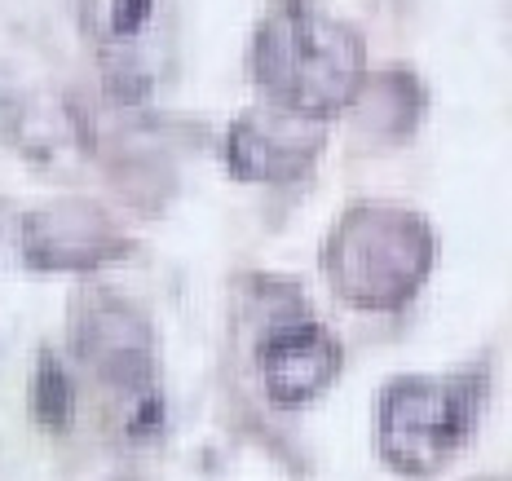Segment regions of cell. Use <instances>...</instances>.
Masks as SVG:
<instances>
[{
	"label": "cell",
	"mask_w": 512,
	"mask_h": 481,
	"mask_svg": "<svg viewBox=\"0 0 512 481\" xmlns=\"http://www.w3.org/2000/svg\"><path fill=\"white\" fill-rule=\"evenodd\" d=\"M248 62L265 98L314 120L349 111L367 84L358 31L309 0H279L256 23Z\"/></svg>",
	"instance_id": "obj_1"
},
{
	"label": "cell",
	"mask_w": 512,
	"mask_h": 481,
	"mask_svg": "<svg viewBox=\"0 0 512 481\" xmlns=\"http://www.w3.org/2000/svg\"><path fill=\"white\" fill-rule=\"evenodd\" d=\"M437 239L420 212L402 203H354L332 226L323 274L340 301L358 309H402L424 287Z\"/></svg>",
	"instance_id": "obj_2"
},
{
	"label": "cell",
	"mask_w": 512,
	"mask_h": 481,
	"mask_svg": "<svg viewBox=\"0 0 512 481\" xmlns=\"http://www.w3.org/2000/svg\"><path fill=\"white\" fill-rule=\"evenodd\" d=\"M486 402V376H402L380 393L376 442L393 473L429 477L468 442Z\"/></svg>",
	"instance_id": "obj_3"
},
{
	"label": "cell",
	"mask_w": 512,
	"mask_h": 481,
	"mask_svg": "<svg viewBox=\"0 0 512 481\" xmlns=\"http://www.w3.org/2000/svg\"><path fill=\"white\" fill-rule=\"evenodd\" d=\"M76 18L106 93L151 106L177 62V0H76Z\"/></svg>",
	"instance_id": "obj_4"
},
{
	"label": "cell",
	"mask_w": 512,
	"mask_h": 481,
	"mask_svg": "<svg viewBox=\"0 0 512 481\" xmlns=\"http://www.w3.org/2000/svg\"><path fill=\"white\" fill-rule=\"evenodd\" d=\"M71 349L102 384L128 393L155 389V331L120 292L84 287L71 305Z\"/></svg>",
	"instance_id": "obj_5"
},
{
	"label": "cell",
	"mask_w": 512,
	"mask_h": 481,
	"mask_svg": "<svg viewBox=\"0 0 512 481\" xmlns=\"http://www.w3.org/2000/svg\"><path fill=\"white\" fill-rule=\"evenodd\" d=\"M323 146H327V120L287 111L279 102H261L230 124L226 159L234 177L283 186V181L305 177L314 168V159L323 155Z\"/></svg>",
	"instance_id": "obj_6"
},
{
	"label": "cell",
	"mask_w": 512,
	"mask_h": 481,
	"mask_svg": "<svg viewBox=\"0 0 512 481\" xmlns=\"http://www.w3.org/2000/svg\"><path fill=\"white\" fill-rule=\"evenodd\" d=\"M0 142L27 164L76 173L93 155V128L67 93L53 89H14L0 93Z\"/></svg>",
	"instance_id": "obj_7"
},
{
	"label": "cell",
	"mask_w": 512,
	"mask_h": 481,
	"mask_svg": "<svg viewBox=\"0 0 512 481\" xmlns=\"http://www.w3.org/2000/svg\"><path fill=\"white\" fill-rule=\"evenodd\" d=\"M124 252L128 239L98 203H49V208H27L23 217L27 270L89 274Z\"/></svg>",
	"instance_id": "obj_8"
},
{
	"label": "cell",
	"mask_w": 512,
	"mask_h": 481,
	"mask_svg": "<svg viewBox=\"0 0 512 481\" xmlns=\"http://www.w3.org/2000/svg\"><path fill=\"white\" fill-rule=\"evenodd\" d=\"M340 362H345V354H340L336 336L327 327L309 323V318L279 323L261 340V354H256L265 393H270L279 406L314 402L318 393L336 380Z\"/></svg>",
	"instance_id": "obj_9"
},
{
	"label": "cell",
	"mask_w": 512,
	"mask_h": 481,
	"mask_svg": "<svg viewBox=\"0 0 512 481\" xmlns=\"http://www.w3.org/2000/svg\"><path fill=\"white\" fill-rule=\"evenodd\" d=\"M354 106H358L362 124H371L376 133H389V137H393L389 115H398V124L411 128L415 111H420V102H415V84H411L407 71H384V76H376V84H362Z\"/></svg>",
	"instance_id": "obj_10"
},
{
	"label": "cell",
	"mask_w": 512,
	"mask_h": 481,
	"mask_svg": "<svg viewBox=\"0 0 512 481\" xmlns=\"http://www.w3.org/2000/svg\"><path fill=\"white\" fill-rule=\"evenodd\" d=\"M31 411L45 429H67L71 424V411H76V389H71L67 371L62 362L53 358V349H45L36 362V376H31Z\"/></svg>",
	"instance_id": "obj_11"
},
{
	"label": "cell",
	"mask_w": 512,
	"mask_h": 481,
	"mask_svg": "<svg viewBox=\"0 0 512 481\" xmlns=\"http://www.w3.org/2000/svg\"><path fill=\"white\" fill-rule=\"evenodd\" d=\"M23 217H27V208L0 199V274H5V270H27V256H23Z\"/></svg>",
	"instance_id": "obj_12"
},
{
	"label": "cell",
	"mask_w": 512,
	"mask_h": 481,
	"mask_svg": "<svg viewBox=\"0 0 512 481\" xmlns=\"http://www.w3.org/2000/svg\"><path fill=\"white\" fill-rule=\"evenodd\" d=\"M473 481H512V477H473Z\"/></svg>",
	"instance_id": "obj_13"
}]
</instances>
